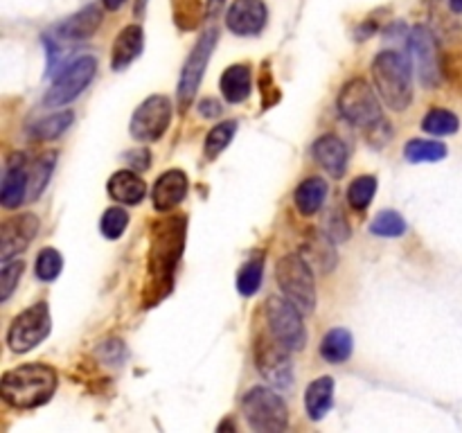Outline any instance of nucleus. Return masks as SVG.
I'll return each instance as SVG.
<instances>
[{
	"instance_id": "2",
	"label": "nucleus",
	"mask_w": 462,
	"mask_h": 433,
	"mask_svg": "<svg viewBox=\"0 0 462 433\" xmlns=\"http://www.w3.org/2000/svg\"><path fill=\"white\" fill-rule=\"evenodd\" d=\"M3 400L14 409H36L48 404L59 386V377L50 365L27 364L3 374Z\"/></svg>"
},
{
	"instance_id": "4",
	"label": "nucleus",
	"mask_w": 462,
	"mask_h": 433,
	"mask_svg": "<svg viewBox=\"0 0 462 433\" xmlns=\"http://www.w3.org/2000/svg\"><path fill=\"white\" fill-rule=\"evenodd\" d=\"M275 278H278L280 289L284 298L291 300L302 314H311L316 307V282L311 273L310 262L298 253L280 257L275 264Z\"/></svg>"
},
{
	"instance_id": "24",
	"label": "nucleus",
	"mask_w": 462,
	"mask_h": 433,
	"mask_svg": "<svg viewBox=\"0 0 462 433\" xmlns=\"http://www.w3.org/2000/svg\"><path fill=\"white\" fill-rule=\"evenodd\" d=\"M334 406V379L319 377L307 386L305 391V409L314 422L323 419Z\"/></svg>"
},
{
	"instance_id": "27",
	"label": "nucleus",
	"mask_w": 462,
	"mask_h": 433,
	"mask_svg": "<svg viewBox=\"0 0 462 433\" xmlns=\"http://www.w3.org/2000/svg\"><path fill=\"white\" fill-rule=\"evenodd\" d=\"M54 162H57V153H52V152L41 153V156L32 162L30 192H27V201H36V198L43 194V189L48 188L50 176H52V171H54Z\"/></svg>"
},
{
	"instance_id": "31",
	"label": "nucleus",
	"mask_w": 462,
	"mask_h": 433,
	"mask_svg": "<svg viewBox=\"0 0 462 433\" xmlns=\"http://www.w3.org/2000/svg\"><path fill=\"white\" fill-rule=\"evenodd\" d=\"M262 278H264V257L257 255L242 266L237 275V289L242 296H253L260 291Z\"/></svg>"
},
{
	"instance_id": "15",
	"label": "nucleus",
	"mask_w": 462,
	"mask_h": 433,
	"mask_svg": "<svg viewBox=\"0 0 462 433\" xmlns=\"http://www.w3.org/2000/svg\"><path fill=\"white\" fill-rule=\"evenodd\" d=\"M27 192H30V170L23 153H16L7 161L3 174V188H0V203L7 210L21 206L27 201Z\"/></svg>"
},
{
	"instance_id": "13",
	"label": "nucleus",
	"mask_w": 462,
	"mask_h": 433,
	"mask_svg": "<svg viewBox=\"0 0 462 433\" xmlns=\"http://www.w3.org/2000/svg\"><path fill=\"white\" fill-rule=\"evenodd\" d=\"M409 50L420 81H422L427 88H433V86L440 84V54H438V43L429 27L418 25L411 32Z\"/></svg>"
},
{
	"instance_id": "30",
	"label": "nucleus",
	"mask_w": 462,
	"mask_h": 433,
	"mask_svg": "<svg viewBox=\"0 0 462 433\" xmlns=\"http://www.w3.org/2000/svg\"><path fill=\"white\" fill-rule=\"evenodd\" d=\"M422 129L431 135H451L460 129V120L456 113L447 111V108H431L424 115Z\"/></svg>"
},
{
	"instance_id": "38",
	"label": "nucleus",
	"mask_w": 462,
	"mask_h": 433,
	"mask_svg": "<svg viewBox=\"0 0 462 433\" xmlns=\"http://www.w3.org/2000/svg\"><path fill=\"white\" fill-rule=\"evenodd\" d=\"M199 14H201V7L197 0H174V18L180 30H194L201 21Z\"/></svg>"
},
{
	"instance_id": "37",
	"label": "nucleus",
	"mask_w": 462,
	"mask_h": 433,
	"mask_svg": "<svg viewBox=\"0 0 462 433\" xmlns=\"http://www.w3.org/2000/svg\"><path fill=\"white\" fill-rule=\"evenodd\" d=\"M23 269H25V264H23L21 260L3 262V271H0V300L3 302H7L9 296L14 293V289H16L18 280H21L23 275Z\"/></svg>"
},
{
	"instance_id": "5",
	"label": "nucleus",
	"mask_w": 462,
	"mask_h": 433,
	"mask_svg": "<svg viewBox=\"0 0 462 433\" xmlns=\"http://www.w3.org/2000/svg\"><path fill=\"white\" fill-rule=\"evenodd\" d=\"M242 410L251 428L260 433H280L289 427V410L282 397L271 388L255 386L244 395Z\"/></svg>"
},
{
	"instance_id": "11",
	"label": "nucleus",
	"mask_w": 462,
	"mask_h": 433,
	"mask_svg": "<svg viewBox=\"0 0 462 433\" xmlns=\"http://www.w3.org/2000/svg\"><path fill=\"white\" fill-rule=\"evenodd\" d=\"M171 122V102L165 95H152L135 108L131 117V135L138 143H156Z\"/></svg>"
},
{
	"instance_id": "14",
	"label": "nucleus",
	"mask_w": 462,
	"mask_h": 433,
	"mask_svg": "<svg viewBox=\"0 0 462 433\" xmlns=\"http://www.w3.org/2000/svg\"><path fill=\"white\" fill-rule=\"evenodd\" d=\"M39 233V219L32 212L5 219L0 226V260L7 262L25 251Z\"/></svg>"
},
{
	"instance_id": "17",
	"label": "nucleus",
	"mask_w": 462,
	"mask_h": 433,
	"mask_svg": "<svg viewBox=\"0 0 462 433\" xmlns=\"http://www.w3.org/2000/svg\"><path fill=\"white\" fill-rule=\"evenodd\" d=\"M102 25V9L97 5H88V7L79 9L77 14L68 16L66 21L54 25V39L59 41H84L97 32Z\"/></svg>"
},
{
	"instance_id": "45",
	"label": "nucleus",
	"mask_w": 462,
	"mask_h": 433,
	"mask_svg": "<svg viewBox=\"0 0 462 433\" xmlns=\"http://www.w3.org/2000/svg\"><path fill=\"white\" fill-rule=\"evenodd\" d=\"M143 7H147V0H138V7H135V14H143Z\"/></svg>"
},
{
	"instance_id": "32",
	"label": "nucleus",
	"mask_w": 462,
	"mask_h": 433,
	"mask_svg": "<svg viewBox=\"0 0 462 433\" xmlns=\"http://www.w3.org/2000/svg\"><path fill=\"white\" fill-rule=\"evenodd\" d=\"M235 134H237V122H233V120L221 122V124H217L215 129H210V134H208V138H206V158L208 161H215L217 156H221V153L226 152V147L230 144V140L235 138Z\"/></svg>"
},
{
	"instance_id": "34",
	"label": "nucleus",
	"mask_w": 462,
	"mask_h": 433,
	"mask_svg": "<svg viewBox=\"0 0 462 433\" xmlns=\"http://www.w3.org/2000/svg\"><path fill=\"white\" fill-rule=\"evenodd\" d=\"M370 233L377 237H402L406 233V221L400 212L382 210L370 224Z\"/></svg>"
},
{
	"instance_id": "19",
	"label": "nucleus",
	"mask_w": 462,
	"mask_h": 433,
	"mask_svg": "<svg viewBox=\"0 0 462 433\" xmlns=\"http://www.w3.org/2000/svg\"><path fill=\"white\" fill-rule=\"evenodd\" d=\"M314 158L334 179H341L347 170V147L338 135H320L314 143Z\"/></svg>"
},
{
	"instance_id": "35",
	"label": "nucleus",
	"mask_w": 462,
	"mask_h": 433,
	"mask_svg": "<svg viewBox=\"0 0 462 433\" xmlns=\"http://www.w3.org/2000/svg\"><path fill=\"white\" fill-rule=\"evenodd\" d=\"M63 269V260H61V253L57 248H43L36 257V264H34V273L36 278L43 280V282H52V280L59 278Z\"/></svg>"
},
{
	"instance_id": "8",
	"label": "nucleus",
	"mask_w": 462,
	"mask_h": 433,
	"mask_svg": "<svg viewBox=\"0 0 462 433\" xmlns=\"http://www.w3.org/2000/svg\"><path fill=\"white\" fill-rule=\"evenodd\" d=\"M50 329H52V318H50L48 305L45 302H36V305L27 307L9 325V350L16 352V355H25V352L34 350L39 343H43L48 338Z\"/></svg>"
},
{
	"instance_id": "18",
	"label": "nucleus",
	"mask_w": 462,
	"mask_h": 433,
	"mask_svg": "<svg viewBox=\"0 0 462 433\" xmlns=\"http://www.w3.org/2000/svg\"><path fill=\"white\" fill-rule=\"evenodd\" d=\"M188 197V174L180 170H167L158 176L153 185V207L158 212H170Z\"/></svg>"
},
{
	"instance_id": "21",
	"label": "nucleus",
	"mask_w": 462,
	"mask_h": 433,
	"mask_svg": "<svg viewBox=\"0 0 462 433\" xmlns=\"http://www.w3.org/2000/svg\"><path fill=\"white\" fill-rule=\"evenodd\" d=\"M108 197L125 206H138L147 194V183L134 170H120L108 179Z\"/></svg>"
},
{
	"instance_id": "20",
	"label": "nucleus",
	"mask_w": 462,
	"mask_h": 433,
	"mask_svg": "<svg viewBox=\"0 0 462 433\" xmlns=\"http://www.w3.org/2000/svg\"><path fill=\"white\" fill-rule=\"evenodd\" d=\"M144 48V32L140 25H126L125 30L117 34L116 43H113L111 54V68L116 72L129 68L135 59L143 54Z\"/></svg>"
},
{
	"instance_id": "1",
	"label": "nucleus",
	"mask_w": 462,
	"mask_h": 433,
	"mask_svg": "<svg viewBox=\"0 0 462 433\" xmlns=\"http://www.w3.org/2000/svg\"><path fill=\"white\" fill-rule=\"evenodd\" d=\"M185 246V216H162L152 228L149 246V291L156 293L158 302L170 293L174 284V271L183 255Z\"/></svg>"
},
{
	"instance_id": "42",
	"label": "nucleus",
	"mask_w": 462,
	"mask_h": 433,
	"mask_svg": "<svg viewBox=\"0 0 462 433\" xmlns=\"http://www.w3.org/2000/svg\"><path fill=\"white\" fill-rule=\"evenodd\" d=\"M224 3H226V0H210V3H208V9H206L208 18L219 16L221 9H224Z\"/></svg>"
},
{
	"instance_id": "23",
	"label": "nucleus",
	"mask_w": 462,
	"mask_h": 433,
	"mask_svg": "<svg viewBox=\"0 0 462 433\" xmlns=\"http://www.w3.org/2000/svg\"><path fill=\"white\" fill-rule=\"evenodd\" d=\"M253 90V75L251 68L244 63H235V66L226 68L221 75V93L230 104H242L251 97Z\"/></svg>"
},
{
	"instance_id": "29",
	"label": "nucleus",
	"mask_w": 462,
	"mask_h": 433,
	"mask_svg": "<svg viewBox=\"0 0 462 433\" xmlns=\"http://www.w3.org/2000/svg\"><path fill=\"white\" fill-rule=\"evenodd\" d=\"M406 161L411 162H438L447 158V144L436 140H409L404 147Z\"/></svg>"
},
{
	"instance_id": "28",
	"label": "nucleus",
	"mask_w": 462,
	"mask_h": 433,
	"mask_svg": "<svg viewBox=\"0 0 462 433\" xmlns=\"http://www.w3.org/2000/svg\"><path fill=\"white\" fill-rule=\"evenodd\" d=\"M72 122H75V113L59 111V113H54V115H48V117H43V120L36 122V124L32 126V138L57 140L59 135H63L68 129H70Z\"/></svg>"
},
{
	"instance_id": "26",
	"label": "nucleus",
	"mask_w": 462,
	"mask_h": 433,
	"mask_svg": "<svg viewBox=\"0 0 462 433\" xmlns=\"http://www.w3.org/2000/svg\"><path fill=\"white\" fill-rule=\"evenodd\" d=\"M352 347H355V338L346 327H334L320 341V356L329 364H343L352 356Z\"/></svg>"
},
{
	"instance_id": "6",
	"label": "nucleus",
	"mask_w": 462,
	"mask_h": 433,
	"mask_svg": "<svg viewBox=\"0 0 462 433\" xmlns=\"http://www.w3.org/2000/svg\"><path fill=\"white\" fill-rule=\"evenodd\" d=\"M338 111L346 117L347 122H352L355 126L361 129H373L379 122L383 120L382 104H379V93L370 88V84L365 79H350L341 88L338 95Z\"/></svg>"
},
{
	"instance_id": "25",
	"label": "nucleus",
	"mask_w": 462,
	"mask_h": 433,
	"mask_svg": "<svg viewBox=\"0 0 462 433\" xmlns=\"http://www.w3.org/2000/svg\"><path fill=\"white\" fill-rule=\"evenodd\" d=\"M325 197H328V183L320 176H311V179H305L298 185L293 201H296L298 212L302 216H311L323 207Z\"/></svg>"
},
{
	"instance_id": "41",
	"label": "nucleus",
	"mask_w": 462,
	"mask_h": 433,
	"mask_svg": "<svg viewBox=\"0 0 462 433\" xmlns=\"http://www.w3.org/2000/svg\"><path fill=\"white\" fill-rule=\"evenodd\" d=\"M199 113H201L203 117H217L221 113V104L217 102V99L206 97L199 102Z\"/></svg>"
},
{
	"instance_id": "9",
	"label": "nucleus",
	"mask_w": 462,
	"mask_h": 433,
	"mask_svg": "<svg viewBox=\"0 0 462 433\" xmlns=\"http://www.w3.org/2000/svg\"><path fill=\"white\" fill-rule=\"evenodd\" d=\"M266 320L273 338H278L287 350L298 352L305 347L307 332L302 325V311L291 300L271 296L266 300Z\"/></svg>"
},
{
	"instance_id": "7",
	"label": "nucleus",
	"mask_w": 462,
	"mask_h": 433,
	"mask_svg": "<svg viewBox=\"0 0 462 433\" xmlns=\"http://www.w3.org/2000/svg\"><path fill=\"white\" fill-rule=\"evenodd\" d=\"M95 72H97V61H95V57H90V54L77 57L75 61L68 63V66L54 77L52 86H50V90L45 93L43 104L50 108H59L63 106V104L77 99L86 88H88Z\"/></svg>"
},
{
	"instance_id": "39",
	"label": "nucleus",
	"mask_w": 462,
	"mask_h": 433,
	"mask_svg": "<svg viewBox=\"0 0 462 433\" xmlns=\"http://www.w3.org/2000/svg\"><path fill=\"white\" fill-rule=\"evenodd\" d=\"M328 235H329V239H332V242H346V239L350 237V226H347V221L343 219L338 212H334V215L329 216Z\"/></svg>"
},
{
	"instance_id": "12",
	"label": "nucleus",
	"mask_w": 462,
	"mask_h": 433,
	"mask_svg": "<svg viewBox=\"0 0 462 433\" xmlns=\"http://www.w3.org/2000/svg\"><path fill=\"white\" fill-rule=\"evenodd\" d=\"M289 352L282 343L275 338L260 336L255 343V364L257 370H260L262 377L271 383L273 388H291L293 383V364L289 359Z\"/></svg>"
},
{
	"instance_id": "10",
	"label": "nucleus",
	"mask_w": 462,
	"mask_h": 433,
	"mask_svg": "<svg viewBox=\"0 0 462 433\" xmlns=\"http://www.w3.org/2000/svg\"><path fill=\"white\" fill-rule=\"evenodd\" d=\"M217 43H219V30L217 27H208L199 41L194 43L192 52L185 59L183 68H180V79H179V104L180 108H188L192 104L194 95H197L199 86H201L203 72H206L210 54L215 52Z\"/></svg>"
},
{
	"instance_id": "44",
	"label": "nucleus",
	"mask_w": 462,
	"mask_h": 433,
	"mask_svg": "<svg viewBox=\"0 0 462 433\" xmlns=\"http://www.w3.org/2000/svg\"><path fill=\"white\" fill-rule=\"evenodd\" d=\"M449 7H451V12L462 14V0H449Z\"/></svg>"
},
{
	"instance_id": "40",
	"label": "nucleus",
	"mask_w": 462,
	"mask_h": 433,
	"mask_svg": "<svg viewBox=\"0 0 462 433\" xmlns=\"http://www.w3.org/2000/svg\"><path fill=\"white\" fill-rule=\"evenodd\" d=\"M126 158H129V162L134 165V170H147L149 161H152V153H149L144 147H140L126 153Z\"/></svg>"
},
{
	"instance_id": "22",
	"label": "nucleus",
	"mask_w": 462,
	"mask_h": 433,
	"mask_svg": "<svg viewBox=\"0 0 462 433\" xmlns=\"http://www.w3.org/2000/svg\"><path fill=\"white\" fill-rule=\"evenodd\" d=\"M300 255L310 262L311 269L320 271V273H329L337 266V253H334L332 239H329L328 233L311 230L307 235L305 244H302Z\"/></svg>"
},
{
	"instance_id": "33",
	"label": "nucleus",
	"mask_w": 462,
	"mask_h": 433,
	"mask_svg": "<svg viewBox=\"0 0 462 433\" xmlns=\"http://www.w3.org/2000/svg\"><path fill=\"white\" fill-rule=\"evenodd\" d=\"M374 192H377V179L374 176H359L350 183L347 188V203H350L355 210L364 212L365 207L373 203Z\"/></svg>"
},
{
	"instance_id": "3",
	"label": "nucleus",
	"mask_w": 462,
	"mask_h": 433,
	"mask_svg": "<svg viewBox=\"0 0 462 433\" xmlns=\"http://www.w3.org/2000/svg\"><path fill=\"white\" fill-rule=\"evenodd\" d=\"M374 90L393 111H406L413 102V68L406 54L383 50L373 61Z\"/></svg>"
},
{
	"instance_id": "43",
	"label": "nucleus",
	"mask_w": 462,
	"mask_h": 433,
	"mask_svg": "<svg viewBox=\"0 0 462 433\" xmlns=\"http://www.w3.org/2000/svg\"><path fill=\"white\" fill-rule=\"evenodd\" d=\"M125 3L126 0H104V7H106L108 12H116V9H120Z\"/></svg>"
},
{
	"instance_id": "36",
	"label": "nucleus",
	"mask_w": 462,
	"mask_h": 433,
	"mask_svg": "<svg viewBox=\"0 0 462 433\" xmlns=\"http://www.w3.org/2000/svg\"><path fill=\"white\" fill-rule=\"evenodd\" d=\"M126 226H129V212L125 207H108L102 215L99 228H102V235L106 239H120Z\"/></svg>"
},
{
	"instance_id": "16",
	"label": "nucleus",
	"mask_w": 462,
	"mask_h": 433,
	"mask_svg": "<svg viewBox=\"0 0 462 433\" xmlns=\"http://www.w3.org/2000/svg\"><path fill=\"white\" fill-rule=\"evenodd\" d=\"M226 25L237 36H255L266 25V5L262 0H235L226 14Z\"/></svg>"
}]
</instances>
